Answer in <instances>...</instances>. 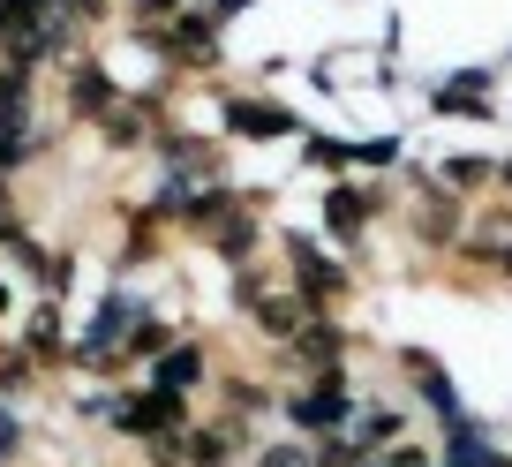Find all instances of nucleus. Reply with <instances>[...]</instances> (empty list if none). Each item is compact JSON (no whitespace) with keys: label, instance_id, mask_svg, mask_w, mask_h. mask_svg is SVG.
I'll use <instances>...</instances> for the list:
<instances>
[{"label":"nucleus","instance_id":"f257e3e1","mask_svg":"<svg viewBox=\"0 0 512 467\" xmlns=\"http://www.w3.org/2000/svg\"><path fill=\"white\" fill-rule=\"evenodd\" d=\"M415 234H422L430 249H452V242H460V211H452V196H422Z\"/></svg>","mask_w":512,"mask_h":467},{"label":"nucleus","instance_id":"f03ea898","mask_svg":"<svg viewBox=\"0 0 512 467\" xmlns=\"http://www.w3.org/2000/svg\"><path fill=\"white\" fill-rule=\"evenodd\" d=\"M226 121H234L241 136H279V129H287V113H279V106H249V98H234Z\"/></svg>","mask_w":512,"mask_h":467},{"label":"nucleus","instance_id":"7ed1b4c3","mask_svg":"<svg viewBox=\"0 0 512 467\" xmlns=\"http://www.w3.org/2000/svg\"><path fill=\"white\" fill-rule=\"evenodd\" d=\"M166 53L189 61V68H204L211 61V31H204V23H174V31H166Z\"/></svg>","mask_w":512,"mask_h":467},{"label":"nucleus","instance_id":"20e7f679","mask_svg":"<svg viewBox=\"0 0 512 467\" xmlns=\"http://www.w3.org/2000/svg\"><path fill=\"white\" fill-rule=\"evenodd\" d=\"M294 415H302V422H317V430H324V422H339V415H347V400H339V385L324 377L317 392H302V400H294Z\"/></svg>","mask_w":512,"mask_h":467},{"label":"nucleus","instance_id":"39448f33","mask_svg":"<svg viewBox=\"0 0 512 467\" xmlns=\"http://www.w3.org/2000/svg\"><path fill=\"white\" fill-rule=\"evenodd\" d=\"M196 377H204V355H196V347H166V362H159V392L196 385Z\"/></svg>","mask_w":512,"mask_h":467},{"label":"nucleus","instance_id":"423d86ee","mask_svg":"<svg viewBox=\"0 0 512 467\" xmlns=\"http://www.w3.org/2000/svg\"><path fill=\"white\" fill-rule=\"evenodd\" d=\"M362 211H369L362 189H339V196H332V226H339V234H362Z\"/></svg>","mask_w":512,"mask_h":467}]
</instances>
